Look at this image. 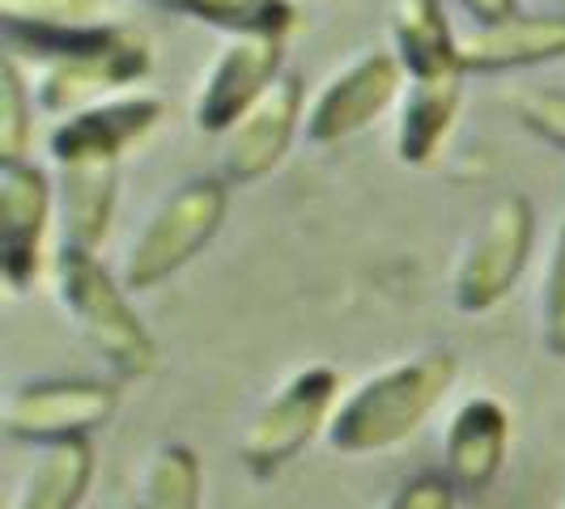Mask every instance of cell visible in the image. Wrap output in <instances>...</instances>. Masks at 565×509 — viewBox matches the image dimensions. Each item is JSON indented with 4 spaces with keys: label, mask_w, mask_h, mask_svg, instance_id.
Wrapping results in <instances>:
<instances>
[{
    "label": "cell",
    "mask_w": 565,
    "mask_h": 509,
    "mask_svg": "<svg viewBox=\"0 0 565 509\" xmlns=\"http://www.w3.org/2000/svg\"><path fill=\"white\" fill-rule=\"evenodd\" d=\"M392 47H396L408 85L468 77L463 59H459V34L443 13V0H396L392 4Z\"/></svg>",
    "instance_id": "15"
},
{
    "label": "cell",
    "mask_w": 565,
    "mask_h": 509,
    "mask_svg": "<svg viewBox=\"0 0 565 509\" xmlns=\"http://www.w3.org/2000/svg\"><path fill=\"white\" fill-rule=\"evenodd\" d=\"M167 115V102L153 94H119L98 107L60 119L47 137L56 166H119L132 144H141Z\"/></svg>",
    "instance_id": "10"
},
{
    "label": "cell",
    "mask_w": 565,
    "mask_h": 509,
    "mask_svg": "<svg viewBox=\"0 0 565 509\" xmlns=\"http://www.w3.org/2000/svg\"><path fill=\"white\" fill-rule=\"evenodd\" d=\"M536 247V208L532 199L510 192L484 213L481 229L459 254L451 281V302L459 314H489L510 297Z\"/></svg>",
    "instance_id": "4"
},
{
    "label": "cell",
    "mask_w": 565,
    "mask_h": 509,
    "mask_svg": "<svg viewBox=\"0 0 565 509\" xmlns=\"http://www.w3.org/2000/svg\"><path fill=\"white\" fill-rule=\"evenodd\" d=\"M119 391L103 378H39L4 399V433L30 446L89 437L115 416Z\"/></svg>",
    "instance_id": "6"
},
{
    "label": "cell",
    "mask_w": 565,
    "mask_h": 509,
    "mask_svg": "<svg viewBox=\"0 0 565 509\" xmlns=\"http://www.w3.org/2000/svg\"><path fill=\"white\" fill-rule=\"evenodd\" d=\"M463 73H519L565 59V13H514L493 26L459 34Z\"/></svg>",
    "instance_id": "14"
},
{
    "label": "cell",
    "mask_w": 565,
    "mask_h": 509,
    "mask_svg": "<svg viewBox=\"0 0 565 509\" xmlns=\"http://www.w3.org/2000/svg\"><path fill=\"white\" fill-rule=\"evenodd\" d=\"M34 85H26L22 64L13 56L0 59V162H26L34 137Z\"/></svg>",
    "instance_id": "21"
},
{
    "label": "cell",
    "mask_w": 565,
    "mask_h": 509,
    "mask_svg": "<svg viewBox=\"0 0 565 509\" xmlns=\"http://www.w3.org/2000/svg\"><path fill=\"white\" fill-rule=\"evenodd\" d=\"M514 111H519V123L540 137V141H548L553 149H565V94L562 89H532V94H523L519 102H514Z\"/></svg>",
    "instance_id": "24"
},
{
    "label": "cell",
    "mask_w": 565,
    "mask_h": 509,
    "mask_svg": "<svg viewBox=\"0 0 565 509\" xmlns=\"http://www.w3.org/2000/svg\"><path fill=\"white\" fill-rule=\"evenodd\" d=\"M94 484V446L89 437L43 446L39 463L26 472L13 509H82Z\"/></svg>",
    "instance_id": "18"
},
{
    "label": "cell",
    "mask_w": 565,
    "mask_h": 509,
    "mask_svg": "<svg viewBox=\"0 0 565 509\" xmlns=\"http://www.w3.org/2000/svg\"><path fill=\"white\" fill-rule=\"evenodd\" d=\"M459 9L477 22V26H493V22H507L519 13V0H459Z\"/></svg>",
    "instance_id": "26"
},
{
    "label": "cell",
    "mask_w": 565,
    "mask_h": 509,
    "mask_svg": "<svg viewBox=\"0 0 565 509\" xmlns=\"http://www.w3.org/2000/svg\"><path fill=\"white\" fill-rule=\"evenodd\" d=\"M170 13H183L192 22L226 30L234 34H268V39H285L298 26V9L289 0H153Z\"/></svg>",
    "instance_id": "19"
},
{
    "label": "cell",
    "mask_w": 565,
    "mask_h": 509,
    "mask_svg": "<svg viewBox=\"0 0 565 509\" xmlns=\"http://www.w3.org/2000/svg\"><path fill=\"white\" fill-rule=\"evenodd\" d=\"M399 85H404V68H399L396 52L358 56L349 68H340L307 107V128H302L307 141L328 149V144L366 132L370 123L399 98Z\"/></svg>",
    "instance_id": "11"
},
{
    "label": "cell",
    "mask_w": 565,
    "mask_h": 509,
    "mask_svg": "<svg viewBox=\"0 0 565 509\" xmlns=\"http://www.w3.org/2000/svg\"><path fill=\"white\" fill-rule=\"evenodd\" d=\"M540 344L548 357L565 361V217L553 238L544 284H540Z\"/></svg>",
    "instance_id": "23"
},
{
    "label": "cell",
    "mask_w": 565,
    "mask_h": 509,
    "mask_svg": "<svg viewBox=\"0 0 565 509\" xmlns=\"http://www.w3.org/2000/svg\"><path fill=\"white\" fill-rule=\"evenodd\" d=\"M510 454V412L502 399L472 396L455 408L447 437H443V476L477 497L502 476Z\"/></svg>",
    "instance_id": "13"
},
{
    "label": "cell",
    "mask_w": 565,
    "mask_h": 509,
    "mask_svg": "<svg viewBox=\"0 0 565 509\" xmlns=\"http://www.w3.org/2000/svg\"><path fill=\"white\" fill-rule=\"evenodd\" d=\"M455 382H459V361L451 348H429L399 366L379 369L340 399L323 442L344 458L396 451L443 408Z\"/></svg>",
    "instance_id": "1"
},
{
    "label": "cell",
    "mask_w": 565,
    "mask_h": 509,
    "mask_svg": "<svg viewBox=\"0 0 565 509\" xmlns=\"http://www.w3.org/2000/svg\"><path fill=\"white\" fill-rule=\"evenodd\" d=\"M56 217V183L34 162H0V277L9 293L34 289Z\"/></svg>",
    "instance_id": "7"
},
{
    "label": "cell",
    "mask_w": 565,
    "mask_h": 509,
    "mask_svg": "<svg viewBox=\"0 0 565 509\" xmlns=\"http://www.w3.org/2000/svg\"><path fill=\"white\" fill-rule=\"evenodd\" d=\"M200 497H204V467L192 446L167 442L149 454L137 509H200Z\"/></svg>",
    "instance_id": "20"
},
{
    "label": "cell",
    "mask_w": 565,
    "mask_h": 509,
    "mask_svg": "<svg viewBox=\"0 0 565 509\" xmlns=\"http://www.w3.org/2000/svg\"><path fill=\"white\" fill-rule=\"evenodd\" d=\"M455 501H459V488L443 472H422L399 484L383 501V509H455Z\"/></svg>",
    "instance_id": "25"
},
{
    "label": "cell",
    "mask_w": 565,
    "mask_h": 509,
    "mask_svg": "<svg viewBox=\"0 0 565 509\" xmlns=\"http://www.w3.org/2000/svg\"><path fill=\"white\" fill-rule=\"evenodd\" d=\"M56 302L119 378H145L158 366V339L132 306L128 284L111 277L94 251L60 247Z\"/></svg>",
    "instance_id": "2"
},
{
    "label": "cell",
    "mask_w": 565,
    "mask_h": 509,
    "mask_svg": "<svg viewBox=\"0 0 565 509\" xmlns=\"http://www.w3.org/2000/svg\"><path fill=\"white\" fill-rule=\"evenodd\" d=\"M459 102H463V77L408 85V94H404V102H399V119H396L399 166L422 170L443 153V144L451 141V132H455V119H459Z\"/></svg>",
    "instance_id": "16"
},
{
    "label": "cell",
    "mask_w": 565,
    "mask_h": 509,
    "mask_svg": "<svg viewBox=\"0 0 565 509\" xmlns=\"http://www.w3.org/2000/svg\"><path fill=\"white\" fill-rule=\"evenodd\" d=\"M230 208V183L222 174H196L183 178L149 217L141 234L132 238V247L124 254V272L119 281L128 284V293H145L170 281L174 272H183L196 259L226 221Z\"/></svg>",
    "instance_id": "3"
},
{
    "label": "cell",
    "mask_w": 565,
    "mask_h": 509,
    "mask_svg": "<svg viewBox=\"0 0 565 509\" xmlns=\"http://www.w3.org/2000/svg\"><path fill=\"white\" fill-rule=\"evenodd\" d=\"M56 208L64 247L98 251L111 234L115 196H119V166H56Z\"/></svg>",
    "instance_id": "17"
},
{
    "label": "cell",
    "mask_w": 565,
    "mask_h": 509,
    "mask_svg": "<svg viewBox=\"0 0 565 509\" xmlns=\"http://www.w3.org/2000/svg\"><path fill=\"white\" fill-rule=\"evenodd\" d=\"M107 0H0V26H94Z\"/></svg>",
    "instance_id": "22"
},
{
    "label": "cell",
    "mask_w": 565,
    "mask_h": 509,
    "mask_svg": "<svg viewBox=\"0 0 565 509\" xmlns=\"http://www.w3.org/2000/svg\"><path fill=\"white\" fill-rule=\"evenodd\" d=\"M340 391H344L340 369H298L247 424L243 463L252 467L255 476H277L281 467H289L298 454L311 451V442L319 433H328V424H332L340 408Z\"/></svg>",
    "instance_id": "5"
},
{
    "label": "cell",
    "mask_w": 565,
    "mask_h": 509,
    "mask_svg": "<svg viewBox=\"0 0 565 509\" xmlns=\"http://www.w3.org/2000/svg\"><path fill=\"white\" fill-rule=\"evenodd\" d=\"M298 128H307V82L298 68H285L281 82L222 137V178L230 187L259 183L281 166Z\"/></svg>",
    "instance_id": "8"
},
{
    "label": "cell",
    "mask_w": 565,
    "mask_h": 509,
    "mask_svg": "<svg viewBox=\"0 0 565 509\" xmlns=\"http://www.w3.org/2000/svg\"><path fill=\"white\" fill-rule=\"evenodd\" d=\"M149 68H153V52H149L145 34L128 30L115 47L98 52V56L43 68V77L34 82V102L47 115H77L107 98H119V89L145 82Z\"/></svg>",
    "instance_id": "12"
},
{
    "label": "cell",
    "mask_w": 565,
    "mask_h": 509,
    "mask_svg": "<svg viewBox=\"0 0 565 509\" xmlns=\"http://www.w3.org/2000/svg\"><path fill=\"white\" fill-rule=\"evenodd\" d=\"M285 39L234 34L196 94V128L209 137H226L255 102L281 82Z\"/></svg>",
    "instance_id": "9"
}]
</instances>
